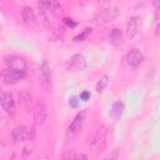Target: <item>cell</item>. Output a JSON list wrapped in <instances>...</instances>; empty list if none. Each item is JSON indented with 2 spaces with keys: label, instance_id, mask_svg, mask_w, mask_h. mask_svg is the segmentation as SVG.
Here are the masks:
<instances>
[{
  "label": "cell",
  "instance_id": "obj_28",
  "mask_svg": "<svg viewBox=\"0 0 160 160\" xmlns=\"http://www.w3.org/2000/svg\"><path fill=\"white\" fill-rule=\"evenodd\" d=\"M80 159H81V160H86V156H85V155H80Z\"/></svg>",
  "mask_w": 160,
  "mask_h": 160
},
{
  "label": "cell",
  "instance_id": "obj_22",
  "mask_svg": "<svg viewBox=\"0 0 160 160\" xmlns=\"http://www.w3.org/2000/svg\"><path fill=\"white\" fill-rule=\"evenodd\" d=\"M69 105H70L71 108L76 109V108L79 106V100H78V98H76V96H71V98L69 99Z\"/></svg>",
  "mask_w": 160,
  "mask_h": 160
},
{
  "label": "cell",
  "instance_id": "obj_11",
  "mask_svg": "<svg viewBox=\"0 0 160 160\" xmlns=\"http://www.w3.org/2000/svg\"><path fill=\"white\" fill-rule=\"evenodd\" d=\"M48 118V110H46V106L42 101H38L36 106H35V120L39 125H42L45 122Z\"/></svg>",
  "mask_w": 160,
  "mask_h": 160
},
{
  "label": "cell",
  "instance_id": "obj_25",
  "mask_svg": "<svg viewBox=\"0 0 160 160\" xmlns=\"http://www.w3.org/2000/svg\"><path fill=\"white\" fill-rule=\"evenodd\" d=\"M152 5H154L155 8H160V1H154Z\"/></svg>",
  "mask_w": 160,
  "mask_h": 160
},
{
  "label": "cell",
  "instance_id": "obj_8",
  "mask_svg": "<svg viewBox=\"0 0 160 160\" xmlns=\"http://www.w3.org/2000/svg\"><path fill=\"white\" fill-rule=\"evenodd\" d=\"M0 104L8 114H10V115L15 114V100H14V96L11 92L5 91L2 94V96L0 98Z\"/></svg>",
  "mask_w": 160,
  "mask_h": 160
},
{
  "label": "cell",
  "instance_id": "obj_18",
  "mask_svg": "<svg viewBox=\"0 0 160 160\" xmlns=\"http://www.w3.org/2000/svg\"><path fill=\"white\" fill-rule=\"evenodd\" d=\"M108 84H109V76H108V75L100 76L99 81H98V84H96V88H95L96 92H101V91L108 86Z\"/></svg>",
  "mask_w": 160,
  "mask_h": 160
},
{
  "label": "cell",
  "instance_id": "obj_14",
  "mask_svg": "<svg viewBox=\"0 0 160 160\" xmlns=\"http://www.w3.org/2000/svg\"><path fill=\"white\" fill-rule=\"evenodd\" d=\"M124 112V104L121 101H115L110 109V118L112 121H118Z\"/></svg>",
  "mask_w": 160,
  "mask_h": 160
},
{
  "label": "cell",
  "instance_id": "obj_4",
  "mask_svg": "<svg viewBox=\"0 0 160 160\" xmlns=\"http://www.w3.org/2000/svg\"><path fill=\"white\" fill-rule=\"evenodd\" d=\"M106 138H108V130L105 126H101L98 129V131L95 132L92 140H91V148L95 151H100L101 149H104L105 144H106Z\"/></svg>",
  "mask_w": 160,
  "mask_h": 160
},
{
  "label": "cell",
  "instance_id": "obj_3",
  "mask_svg": "<svg viewBox=\"0 0 160 160\" xmlns=\"http://www.w3.org/2000/svg\"><path fill=\"white\" fill-rule=\"evenodd\" d=\"M85 115H86V111H80L79 114H76V116L74 118V120L71 121V124L68 128V131H66L68 139H72L75 135H78L80 132L84 120H85Z\"/></svg>",
  "mask_w": 160,
  "mask_h": 160
},
{
  "label": "cell",
  "instance_id": "obj_13",
  "mask_svg": "<svg viewBox=\"0 0 160 160\" xmlns=\"http://www.w3.org/2000/svg\"><path fill=\"white\" fill-rule=\"evenodd\" d=\"M21 16L24 19V21L29 25H36L38 24V20H36V15L34 12V10L30 8V6H25L21 11Z\"/></svg>",
  "mask_w": 160,
  "mask_h": 160
},
{
  "label": "cell",
  "instance_id": "obj_9",
  "mask_svg": "<svg viewBox=\"0 0 160 160\" xmlns=\"http://www.w3.org/2000/svg\"><path fill=\"white\" fill-rule=\"evenodd\" d=\"M24 142H25V145H24V149H22V155H24V158H26L32 152L34 146H35V130H34V126H31L30 131H28V136H26Z\"/></svg>",
  "mask_w": 160,
  "mask_h": 160
},
{
  "label": "cell",
  "instance_id": "obj_15",
  "mask_svg": "<svg viewBox=\"0 0 160 160\" xmlns=\"http://www.w3.org/2000/svg\"><path fill=\"white\" fill-rule=\"evenodd\" d=\"M19 101H20V106L26 111V112H30V106H31V95L22 90L20 91L19 94Z\"/></svg>",
  "mask_w": 160,
  "mask_h": 160
},
{
  "label": "cell",
  "instance_id": "obj_27",
  "mask_svg": "<svg viewBox=\"0 0 160 160\" xmlns=\"http://www.w3.org/2000/svg\"><path fill=\"white\" fill-rule=\"evenodd\" d=\"M65 160H78V159H76L75 156H70V158H66Z\"/></svg>",
  "mask_w": 160,
  "mask_h": 160
},
{
  "label": "cell",
  "instance_id": "obj_17",
  "mask_svg": "<svg viewBox=\"0 0 160 160\" xmlns=\"http://www.w3.org/2000/svg\"><path fill=\"white\" fill-rule=\"evenodd\" d=\"M28 136V129L24 125H18L12 130V139L15 141H25Z\"/></svg>",
  "mask_w": 160,
  "mask_h": 160
},
{
  "label": "cell",
  "instance_id": "obj_12",
  "mask_svg": "<svg viewBox=\"0 0 160 160\" xmlns=\"http://www.w3.org/2000/svg\"><path fill=\"white\" fill-rule=\"evenodd\" d=\"M136 35H138V18L132 16L130 18L126 25V38L129 40H132Z\"/></svg>",
  "mask_w": 160,
  "mask_h": 160
},
{
  "label": "cell",
  "instance_id": "obj_24",
  "mask_svg": "<svg viewBox=\"0 0 160 160\" xmlns=\"http://www.w3.org/2000/svg\"><path fill=\"white\" fill-rule=\"evenodd\" d=\"M64 22H65L68 26H70V28H75V26H76V22H75L72 19H70V18H65V19H64Z\"/></svg>",
  "mask_w": 160,
  "mask_h": 160
},
{
  "label": "cell",
  "instance_id": "obj_19",
  "mask_svg": "<svg viewBox=\"0 0 160 160\" xmlns=\"http://www.w3.org/2000/svg\"><path fill=\"white\" fill-rule=\"evenodd\" d=\"M90 32H91V29L90 28H85L80 34H78L76 36H74V41L75 42H80V41H85L86 39H88V36L90 35Z\"/></svg>",
  "mask_w": 160,
  "mask_h": 160
},
{
  "label": "cell",
  "instance_id": "obj_21",
  "mask_svg": "<svg viewBox=\"0 0 160 160\" xmlns=\"http://www.w3.org/2000/svg\"><path fill=\"white\" fill-rule=\"evenodd\" d=\"M118 151L116 150H112V151H110L109 154H106L101 160H118Z\"/></svg>",
  "mask_w": 160,
  "mask_h": 160
},
{
  "label": "cell",
  "instance_id": "obj_6",
  "mask_svg": "<svg viewBox=\"0 0 160 160\" xmlns=\"http://www.w3.org/2000/svg\"><path fill=\"white\" fill-rule=\"evenodd\" d=\"M119 14H120V10H119L118 8L109 6V8L102 9V10L98 14V16L95 18V20H96V22H102V24L110 22V21H112Z\"/></svg>",
  "mask_w": 160,
  "mask_h": 160
},
{
  "label": "cell",
  "instance_id": "obj_23",
  "mask_svg": "<svg viewBox=\"0 0 160 160\" xmlns=\"http://www.w3.org/2000/svg\"><path fill=\"white\" fill-rule=\"evenodd\" d=\"M90 92L89 91H86V90H84V91H81L80 92V96H79V99L80 100H82V101H88L89 99H90Z\"/></svg>",
  "mask_w": 160,
  "mask_h": 160
},
{
  "label": "cell",
  "instance_id": "obj_16",
  "mask_svg": "<svg viewBox=\"0 0 160 160\" xmlns=\"http://www.w3.org/2000/svg\"><path fill=\"white\" fill-rule=\"evenodd\" d=\"M39 8H41L42 10L41 11H50V12H55L59 8H60V4L58 1H54V0H46V1H39L38 2Z\"/></svg>",
  "mask_w": 160,
  "mask_h": 160
},
{
  "label": "cell",
  "instance_id": "obj_20",
  "mask_svg": "<svg viewBox=\"0 0 160 160\" xmlns=\"http://www.w3.org/2000/svg\"><path fill=\"white\" fill-rule=\"evenodd\" d=\"M121 36H122V32H121V30L119 28H114L111 30V32H110V40L112 42H119L121 40Z\"/></svg>",
  "mask_w": 160,
  "mask_h": 160
},
{
  "label": "cell",
  "instance_id": "obj_7",
  "mask_svg": "<svg viewBox=\"0 0 160 160\" xmlns=\"http://www.w3.org/2000/svg\"><path fill=\"white\" fill-rule=\"evenodd\" d=\"M125 60H126V64H128L129 66H131V68H138V66L142 62L144 56H142V52H141L138 48H134V49H131V50L126 54Z\"/></svg>",
  "mask_w": 160,
  "mask_h": 160
},
{
  "label": "cell",
  "instance_id": "obj_1",
  "mask_svg": "<svg viewBox=\"0 0 160 160\" xmlns=\"http://www.w3.org/2000/svg\"><path fill=\"white\" fill-rule=\"evenodd\" d=\"M25 78V72L15 71L11 69H4L0 71V80L6 85H14Z\"/></svg>",
  "mask_w": 160,
  "mask_h": 160
},
{
  "label": "cell",
  "instance_id": "obj_5",
  "mask_svg": "<svg viewBox=\"0 0 160 160\" xmlns=\"http://www.w3.org/2000/svg\"><path fill=\"white\" fill-rule=\"evenodd\" d=\"M86 65H88L86 59L81 54H75V55L70 56L69 60L66 61V66L71 71H82L86 68Z\"/></svg>",
  "mask_w": 160,
  "mask_h": 160
},
{
  "label": "cell",
  "instance_id": "obj_29",
  "mask_svg": "<svg viewBox=\"0 0 160 160\" xmlns=\"http://www.w3.org/2000/svg\"><path fill=\"white\" fill-rule=\"evenodd\" d=\"M2 94H4V91H2V89H1V86H0V98L2 96Z\"/></svg>",
  "mask_w": 160,
  "mask_h": 160
},
{
  "label": "cell",
  "instance_id": "obj_10",
  "mask_svg": "<svg viewBox=\"0 0 160 160\" xmlns=\"http://www.w3.org/2000/svg\"><path fill=\"white\" fill-rule=\"evenodd\" d=\"M50 66L46 61H44L39 68V81L42 86H48L50 82Z\"/></svg>",
  "mask_w": 160,
  "mask_h": 160
},
{
  "label": "cell",
  "instance_id": "obj_26",
  "mask_svg": "<svg viewBox=\"0 0 160 160\" xmlns=\"http://www.w3.org/2000/svg\"><path fill=\"white\" fill-rule=\"evenodd\" d=\"M159 29H160V24H158L156 28H155V34H156V35H159Z\"/></svg>",
  "mask_w": 160,
  "mask_h": 160
},
{
  "label": "cell",
  "instance_id": "obj_2",
  "mask_svg": "<svg viewBox=\"0 0 160 160\" xmlns=\"http://www.w3.org/2000/svg\"><path fill=\"white\" fill-rule=\"evenodd\" d=\"M5 64L8 65V69L15 70V71H20V72H25L26 70V61L22 56L19 55H8L4 58Z\"/></svg>",
  "mask_w": 160,
  "mask_h": 160
}]
</instances>
